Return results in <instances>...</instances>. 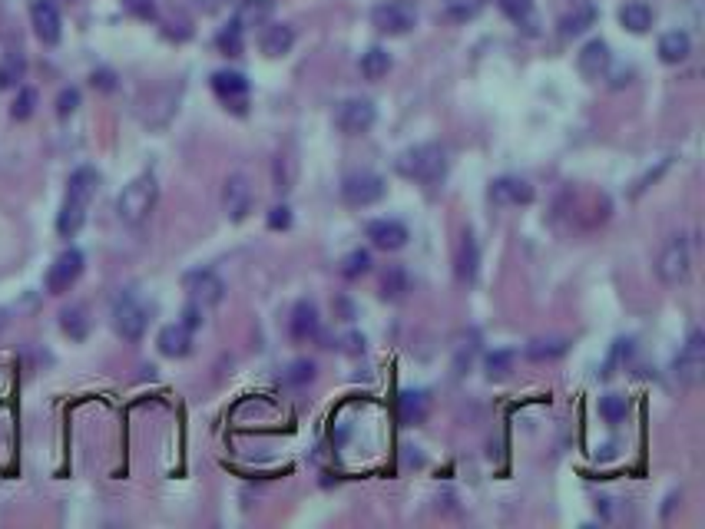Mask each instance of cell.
Masks as SVG:
<instances>
[{
  "instance_id": "cell-1",
  "label": "cell",
  "mask_w": 705,
  "mask_h": 529,
  "mask_svg": "<svg viewBox=\"0 0 705 529\" xmlns=\"http://www.w3.org/2000/svg\"><path fill=\"white\" fill-rule=\"evenodd\" d=\"M96 185H100V173L90 169V166H80V169L70 175V183H67V199H63L60 215H57V232H60L63 238H73V235L83 229V222H86V209H90L93 195H96Z\"/></svg>"
},
{
  "instance_id": "cell-2",
  "label": "cell",
  "mask_w": 705,
  "mask_h": 529,
  "mask_svg": "<svg viewBox=\"0 0 705 529\" xmlns=\"http://www.w3.org/2000/svg\"><path fill=\"white\" fill-rule=\"evenodd\" d=\"M394 169L411 183H440L447 175V149L440 143H418L394 159Z\"/></svg>"
},
{
  "instance_id": "cell-3",
  "label": "cell",
  "mask_w": 705,
  "mask_h": 529,
  "mask_svg": "<svg viewBox=\"0 0 705 529\" xmlns=\"http://www.w3.org/2000/svg\"><path fill=\"white\" fill-rule=\"evenodd\" d=\"M156 199H159V183H156L153 173H140L133 183L126 185L120 199H116V212L126 225H143L156 209Z\"/></svg>"
},
{
  "instance_id": "cell-4",
  "label": "cell",
  "mask_w": 705,
  "mask_h": 529,
  "mask_svg": "<svg viewBox=\"0 0 705 529\" xmlns=\"http://www.w3.org/2000/svg\"><path fill=\"white\" fill-rule=\"evenodd\" d=\"M689 272H692V242H689V235H673L655 258V275L663 285L675 288L689 278Z\"/></svg>"
},
{
  "instance_id": "cell-5",
  "label": "cell",
  "mask_w": 705,
  "mask_h": 529,
  "mask_svg": "<svg viewBox=\"0 0 705 529\" xmlns=\"http://www.w3.org/2000/svg\"><path fill=\"white\" fill-rule=\"evenodd\" d=\"M149 327V311L133 291H123V295L113 301V331L123 337V341H140Z\"/></svg>"
},
{
  "instance_id": "cell-6",
  "label": "cell",
  "mask_w": 705,
  "mask_h": 529,
  "mask_svg": "<svg viewBox=\"0 0 705 529\" xmlns=\"http://www.w3.org/2000/svg\"><path fill=\"white\" fill-rule=\"evenodd\" d=\"M371 23L388 37H404L418 27V7L411 0H384L371 11Z\"/></svg>"
},
{
  "instance_id": "cell-7",
  "label": "cell",
  "mask_w": 705,
  "mask_h": 529,
  "mask_svg": "<svg viewBox=\"0 0 705 529\" xmlns=\"http://www.w3.org/2000/svg\"><path fill=\"white\" fill-rule=\"evenodd\" d=\"M673 371H675V381H679L682 387L702 384V377H705V337H702L699 327L689 331L682 351H679V357H675Z\"/></svg>"
},
{
  "instance_id": "cell-8",
  "label": "cell",
  "mask_w": 705,
  "mask_h": 529,
  "mask_svg": "<svg viewBox=\"0 0 705 529\" xmlns=\"http://www.w3.org/2000/svg\"><path fill=\"white\" fill-rule=\"evenodd\" d=\"M83 264H86V258H83L80 248H67V252H60L57 255V262L50 264L47 278H43L47 291H50V295H67V291L80 282Z\"/></svg>"
},
{
  "instance_id": "cell-9",
  "label": "cell",
  "mask_w": 705,
  "mask_h": 529,
  "mask_svg": "<svg viewBox=\"0 0 705 529\" xmlns=\"http://www.w3.org/2000/svg\"><path fill=\"white\" fill-rule=\"evenodd\" d=\"M384 193H388V185H384V179L378 173H351L341 183V199L348 205H358V209L381 202Z\"/></svg>"
},
{
  "instance_id": "cell-10",
  "label": "cell",
  "mask_w": 705,
  "mask_h": 529,
  "mask_svg": "<svg viewBox=\"0 0 705 529\" xmlns=\"http://www.w3.org/2000/svg\"><path fill=\"white\" fill-rule=\"evenodd\" d=\"M375 120H378L375 103L361 100V96H355V100H345L335 110V126L345 132V136H361V132H368L371 126H375Z\"/></svg>"
},
{
  "instance_id": "cell-11",
  "label": "cell",
  "mask_w": 705,
  "mask_h": 529,
  "mask_svg": "<svg viewBox=\"0 0 705 529\" xmlns=\"http://www.w3.org/2000/svg\"><path fill=\"white\" fill-rule=\"evenodd\" d=\"M183 288L189 291V301H195V305H219L225 295V285H222V278L215 275V272H209V268H195V272H185L183 275Z\"/></svg>"
},
{
  "instance_id": "cell-12",
  "label": "cell",
  "mask_w": 705,
  "mask_h": 529,
  "mask_svg": "<svg viewBox=\"0 0 705 529\" xmlns=\"http://www.w3.org/2000/svg\"><path fill=\"white\" fill-rule=\"evenodd\" d=\"M212 93L235 112H246L249 106V80L235 70H219L212 73Z\"/></svg>"
},
{
  "instance_id": "cell-13",
  "label": "cell",
  "mask_w": 705,
  "mask_h": 529,
  "mask_svg": "<svg viewBox=\"0 0 705 529\" xmlns=\"http://www.w3.org/2000/svg\"><path fill=\"white\" fill-rule=\"evenodd\" d=\"M31 23H33V33L41 37V43H47V47H53V43H60L63 17H60V7H57L53 0H33V7H31Z\"/></svg>"
},
{
  "instance_id": "cell-14",
  "label": "cell",
  "mask_w": 705,
  "mask_h": 529,
  "mask_svg": "<svg viewBox=\"0 0 705 529\" xmlns=\"http://www.w3.org/2000/svg\"><path fill=\"white\" fill-rule=\"evenodd\" d=\"M365 235H368L371 245L381 248V252H398V248H404L411 238L408 225L398 222V219H375V222H368Z\"/></svg>"
},
{
  "instance_id": "cell-15",
  "label": "cell",
  "mask_w": 705,
  "mask_h": 529,
  "mask_svg": "<svg viewBox=\"0 0 705 529\" xmlns=\"http://www.w3.org/2000/svg\"><path fill=\"white\" fill-rule=\"evenodd\" d=\"M222 205H225V215L232 219V222H242L252 209V185L242 173H235L225 179V189H222Z\"/></svg>"
},
{
  "instance_id": "cell-16",
  "label": "cell",
  "mask_w": 705,
  "mask_h": 529,
  "mask_svg": "<svg viewBox=\"0 0 705 529\" xmlns=\"http://www.w3.org/2000/svg\"><path fill=\"white\" fill-rule=\"evenodd\" d=\"M491 202L493 205H530L533 185L520 175H501L491 183Z\"/></svg>"
},
{
  "instance_id": "cell-17",
  "label": "cell",
  "mask_w": 705,
  "mask_h": 529,
  "mask_svg": "<svg viewBox=\"0 0 705 529\" xmlns=\"http://www.w3.org/2000/svg\"><path fill=\"white\" fill-rule=\"evenodd\" d=\"M318 327H321V318H318L315 301H298L292 308V318H288V331L295 341H312L318 337Z\"/></svg>"
},
{
  "instance_id": "cell-18",
  "label": "cell",
  "mask_w": 705,
  "mask_h": 529,
  "mask_svg": "<svg viewBox=\"0 0 705 529\" xmlns=\"http://www.w3.org/2000/svg\"><path fill=\"white\" fill-rule=\"evenodd\" d=\"M610 47H606V40H590L586 47L580 50V57H576V67H580L583 76H590V80H600L606 70H610Z\"/></svg>"
},
{
  "instance_id": "cell-19",
  "label": "cell",
  "mask_w": 705,
  "mask_h": 529,
  "mask_svg": "<svg viewBox=\"0 0 705 529\" xmlns=\"http://www.w3.org/2000/svg\"><path fill=\"white\" fill-rule=\"evenodd\" d=\"M477 264H481V248H477V238L470 232L460 235L457 245V258H454V268H457V278L464 285H470L477 278Z\"/></svg>"
},
{
  "instance_id": "cell-20",
  "label": "cell",
  "mask_w": 705,
  "mask_h": 529,
  "mask_svg": "<svg viewBox=\"0 0 705 529\" xmlns=\"http://www.w3.org/2000/svg\"><path fill=\"white\" fill-rule=\"evenodd\" d=\"M258 47H262L266 57H285V53L295 47V31H292L288 23H272V27L262 31Z\"/></svg>"
},
{
  "instance_id": "cell-21",
  "label": "cell",
  "mask_w": 705,
  "mask_h": 529,
  "mask_svg": "<svg viewBox=\"0 0 705 529\" xmlns=\"http://www.w3.org/2000/svg\"><path fill=\"white\" fill-rule=\"evenodd\" d=\"M398 417H401V424H408V427L424 424V420H428V394H424V390H401Z\"/></svg>"
},
{
  "instance_id": "cell-22",
  "label": "cell",
  "mask_w": 705,
  "mask_h": 529,
  "mask_svg": "<svg viewBox=\"0 0 705 529\" xmlns=\"http://www.w3.org/2000/svg\"><path fill=\"white\" fill-rule=\"evenodd\" d=\"M159 351L166 357H185L193 351V331L183 325H169L159 331Z\"/></svg>"
},
{
  "instance_id": "cell-23",
  "label": "cell",
  "mask_w": 705,
  "mask_h": 529,
  "mask_svg": "<svg viewBox=\"0 0 705 529\" xmlns=\"http://www.w3.org/2000/svg\"><path fill=\"white\" fill-rule=\"evenodd\" d=\"M689 53H692V40H689V33L685 31L663 33V40H659V60L663 63H682V60H689Z\"/></svg>"
},
{
  "instance_id": "cell-24",
  "label": "cell",
  "mask_w": 705,
  "mask_h": 529,
  "mask_svg": "<svg viewBox=\"0 0 705 529\" xmlns=\"http://www.w3.org/2000/svg\"><path fill=\"white\" fill-rule=\"evenodd\" d=\"M619 23L629 33H646L653 27V7L643 4V0H629L626 7H619Z\"/></svg>"
},
{
  "instance_id": "cell-25",
  "label": "cell",
  "mask_w": 705,
  "mask_h": 529,
  "mask_svg": "<svg viewBox=\"0 0 705 529\" xmlns=\"http://www.w3.org/2000/svg\"><path fill=\"white\" fill-rule=\"evenodd\" d=\"M276 4L272 0H242L239 4V13H235V23L246 31V27H262V23L272 17Z\"/></svg>"
},
{
  "instance_id": "cell-26",
  "label": "cell",
  "mask_w": 705,
  "mask_h": 529,
  "mask_svg": "<svg viewBox=\"0 0 705 529\" xmlns=\"http://www.w3.org/2000/svg\"><path fill=\"white\" fill-rule=\"evenodd\" d=\"M593 23H596V7L593 4H580V7H573V13H566L560 21V33L563 37H580V33H586Z\"/></svg>"
},
{
  "instance_id": "cell-27",
  "label": "cell",
  "mask_w": 705,
  "mask_h": 529,
  "mask_svg": "<svg viewBox=\"0 0 705 529\" xmlns=\"http://www.w3.org/2000/svg\"><path fill=\"white\" fill-rule=\"evenodd\" d=\"M566 351H570V341H566V337H537V341L527 345L523 354L530 357V361H556V357H563Z\"/></svg>"
},
{
  "instance_id": "cell-28",
  "label": "cell",
  "mask_w": 705,
  "mask_h": 529,
  "mask_svg": "<svg viewBox=\"0 0 705 529\" xmlns=\"http://www.w3.org/2000/svg\"><path fill=\"white\" fill-rule=\"evenodd\" d=\"M60 327L63 335L73 337V341H83L90 335V318H86V308L83 305H70L60 311Z\"/></svg>"
},
{
  "instance_id": "cell-29",
  "label": "cell",
  "mask_w": 705,
  "mask_h": 529,
  "mask_svg": "<svg viewBox=\"0 0 705 529\" xmlns=\"http://www.w3.org/2000/svg\"><path fill=\"white\" fill-rule=\"evenodd\" d=\"M440 7H444V17H447V21L467 23V21H474L484 7H487V0H444Z\"/></svg>"
},
{
  "instance_id": "cell-30",
  "label": "cell",
  "mask_w": 705,
  "mask_h": 529,
  "mask_svg": "<svg viewBox=\"0 0 705 529\" xmlns=\"http://www.w3.org/2000/svg\"><path fill=\"white\" fill-rule=\"evenodd\" d=\"M497 7H501L503 17H511L517 27H527V31L537 27V17H533V0H497Z\"/></svg>"
},
{
  "instance_id": "cell-31",
  "label": "cell",
  "mask_w": 705,
  "mask_h": 529,
  "mask_svg": "<svg viewBox=\"0 0 705 529\" xmlns=\"http://www.w3.org/2000/svg\"><path fill=\"white\" fill-rule=\"evenodd\" d=\"M411 291V278H408V272L404 268H388V275H384V282H381V298L384 301H401V298L408 295Z\"/></svg>"
},
{
  "instance_id": "cell-32",
  "label": "cell",
  "mask_w": 705,
  "mask_h": 529,
  "mask_svg": "<svg viewBox=\"0 0 705 529\" xmlns=\"http://www.w3.org/2000/svg\"><path fill=\"white\" fill-rule=\"evenodd\" d=\"M391 70V53L384 47H371L365 57H361V73L368 76V80H381V76H388Z\"/></svg>"
},
{
  "instance_id": "cell-33",
  "label": "cell",
  "mask_w": 705,
  "mask_h": 529,
  "mask_svg": "<svg viewBox=\"0 0 705 529\" xmlns=\"http://www.w3.org/2000/svg\"><path fill=\"white\" fill-rule=\"evenodd\" d=\"M371 252H365V248H355V252H348L345 255V262H341V275L345 278H361V275H368L371 272Z\"/></svg>"
},
{
  "instance_id": "cell-34",
  "label": "cell",
  "mask_w": 705,
  "mask_h": 529,
  "mask_svg": "<svg viewBox=\"0 0 705 529\" xmlns=\"http://www.w3.org/2000/svg\"><path fill=\"white\" fill-rule=\"evenodd\" d=\"M600 414H603L606 424H623L626 414H629V404H626V397L619 394H606L603 400H600Z\"/></svg>"
},
{
  "instance_id": "cell-35",
  "label": "cell",
  "mask_w": 705,
  "mask_h": 529,
  "mask_svg": "<svg viewBox=\"0 0 705 529\" xmlns=\"http://www.w3.org/2000/svg\"><path fill=\"white\" fill-rule=\"evenodd\" d=\"M23 70H27V63H23V57H17V53H11L7 60L0 63V90H11V86H17V83L23 80Z\"/></svg>"
},
{
  "instance_id": "cell-36",
  "label": "cell",
  "mask_w": 705,
  "mask_h": 529,
  "mask_svg": "<svg viewBox=\"0 0 705 529\" xmlns=\"http://www.w3.org/2000/svg\"><path fill=\"white\" fill-rule=\"evenodd\" d=\"M33 110H37V90H33V86H23L11 106V116L14 120H31Z\"/></svg>"
},
{
  "instance_id": "cell-37",
  "label": "cell",
  "mask_w": 705,
  "mask_h": 529,
  "mask_svg": "<svg viewBox=\"0 0 705 529\" xmlns=\"http://www.w3.org/2000/svg\"><path fill=\"white\" fill-rule=\"evenodd\" d=\"M219 47H222V53H229V57H239V53H242V27L235 21L219 33Z\"/></svg>"
},
{
  "instance_id": "cell-38",
  "label": "cell",
  "mask_w": 705,
  "mask_h": 529,
  "mask_svg": "<svg viewBox=\"0 0 705 529\" xmlns=\"http://www.w3.org/2000/svg\"><path fill=\"white\" fill-rule=\"evenodd\" d=\"M285 381L292 387H302V384H308V381H315V364H312V361H295V364L288 367Z\"/></svg>"
},
{
  "instance_id": "cell-39",
  "label": "cell",
  "mask_w": 705,
  "mask_h": 529,
  "mask_svg": "<svg viewBox=\"0 0 705 529\" xmlns=\"http://www.w3.org/2000/svg\"><path fill=\"white\" fill-rule=\"evenodd\" d=\"M513 351H493L491 357H487V374L491 377H503L507 371H511V364H513Z\"/></svg>"
},
{
  "instance_id": "cell-40",
  "label": "cell",
  "mask_w": 705,
  "mask_h": 529,
  "mask_svg": "<svg viewBox=\"0 0 705 529\" xmlns=\"http://www.w3.org/2000/svg\"><path fill=\"white\" fill-rule=\"evenodd\" d=\"M268 229H276V232L292 229V209H288V205H276V209L268 212Z\"/></svg>"
},
{
  "instance_id": "cell-41",
  "label": "cell",
  "mask_w": 705,
  "mask_h": 529,
  "mask_svg": "<svg viewBox=\"0 0 705 529\" xmlns=\"http://www.w3.org/2000/svg\"><path fill=\"white\" fill-rule=\"evenodd\" d=\"M203 311H205L203 305H195V301H189V305H185V311H183V321H179V325L189 327V331H195V327H203Z\"/></svg>"
},
{
  "instance_id": "cell-42",
  "label": "cell",
  "mask_w": 705,
  "mask_h": 529,
  "mask_svg": "<svg viewBox=\"0 0 705 529\" xmlns=\"http://www.w3.org/2000/svg\"><path fill=\"white\" fill-rule=\"evenodd\" d=\"M123 7L133 13V17H143L146 21V17H153L156 13V0H123Z\"/></svg>"
},
{
  "instance_id": "cell-43",
  "label": "cell",
  "mask_w": 705,
  "mask_h": 529,
  "mask_svg": "<svg viewBox=\"0 0 705 529\" xmlns=\"http://www.w3.org/2000/svg\"><path fill=\"white\" fill-rule=\"evenodd\" d=\"M77 106H80V93H77V90H63L60 100H57V112H60V116H70Z\"/></svg>"
},
{
  "instance_id": "cell-44",
  "label": "cell",
  "mask_w": 705,
  "mask_h": 529,
  "mask_svg": "<svg viewBox=\"0 0 705 529\" xmlns=\"http://www.w3.org/2000/svg\"><path fill=\"white\" fill-rule=\"evenodd\" d=\"M93 86H103V90H113V76H110V73H93Z\"/></svg>"
}]
</instances>
